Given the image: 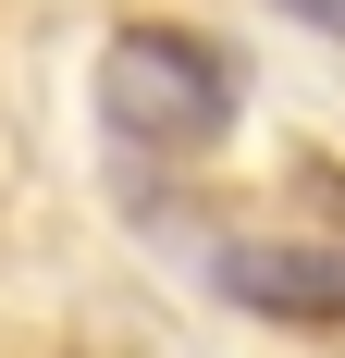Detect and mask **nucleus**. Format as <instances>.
Wrapping results in <instances>:
<instances>
[{
	"mask_svg": "<svg viewBox=\"0 0 345 358\" xmlns=\"http://www.w3.org/2000/svg\"><path fill=\"white\" fill-rule=\"evenodd\" d=\"M99 124L124 148H210L235 124V74L172 25H124L99 50Z\"/></svg>",
	"mask_w": 345,
	"mask_h": 358,
	"instance_id": "f257e3e1",
	"label": "nucleus"
},
{
	"mask_svg": "<svg viewBox=\"0 0 345 358\" xmlns=\"http://www.w3.org/2000/svg\"><path fill=\"white\" fill-rule=\"evenodd\" d=\"M210 285L259 309V322H296V334H345V248H309V235H235L210 248Z\"/></svg>",
	"mask_w": 345,
	"mask_h": 358,
	"instance_id": "f03ea898",
	"label": "nucleus"
},
{
	"mask_svg": "<svg viewBox=\"0 0 345 358\" xmlns=\"http://www.w3.org/2000/svg\"><path fill=\"white\" fill-rule=\"evenodd\" d=\"M296 25H321V37H345V0H284Z\"/></svg>",
	"mask_w": 345,
	"mask_h": 358,
	"instance_id": "7ed1b4c3",
	"label": "nucleus"
}]
</instances>
